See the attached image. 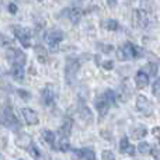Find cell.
Listing matches in <instances>:
<instances>
[{"label": "cell", "mask_w": 160, "mask_h": 160, "mask_svg": "<svg viewBox=\"0 0 160 160\" xmlns=\"http://www.w3.org/2000/svg\"><path fill=\"white\" fill-rule=\"evenodd\" d=\"M117 56L119 61H129V59H138L141 56H143V49L136 45L127 42L121 48H118L117 51Z\"/></svg>", "instance_id": "obj_1"}, {"label": "cell", "mask_w": 160, "mask_h": 160, "mask_svg": "<svg viewBox=\"0 0 160 160\" xmlns=\"http://www.w3.org/2000/svg\"><path fill=\"white\" fill-rule=\"evenodd\" d=\"M115 101H117V94L112 90H107L104 94H101L96 100V108L98 111L100 117H104L108 112L111 105L115 104Z\"/></svg>", "instance_id": "obj_2"}, {"label": "cell", "mask_w": 160, "mask_h": 160, "mask_svg": "<svg viewBox=\"0 0 160 160\" xmlns=\"http://www.w3.org/2000/svg\"><path fill=\"white\" fill-rule=\"evenodd\" d=\"M80 69V61L78 58H68L66 61V66H65V79H66L68 84H72L76 79Z\"/></svg>", "instance_id": "obj_3"}, {"label": "cell", "mask_w": 160, "mask_h": 160, "mask_svg": "<svg viewBox=\"0 0 160 160\" xmlns=\"http://www.w3.org/2000/svg\"><path fill=\"white\" fill-rule=\"evenodd\" d=\"M45 41H47L48 47L52 51H56L62 41H63V32L58 28H52V30L47 31L45 34Z\"/></svg>", "instance_id": "obj_4"}, {"label": "cell", "mask_w": 160, "mask_h": 160, "mask_svg": "<svg viewBox=\"0 0 160 160\" xmlns=\"http://www.w3.org/2000/svg\"><path fill=\"white\" fill-rule=\"evenodd\" d=\"M13 32H14V35H16V38L20 41V44L24 48L31 47V31L28 30V28H24V27H21V25H14Z\"/></svg>", "instance_id": "obj_5"}, {"label": "cell", "mask_w": 160, "mask_h": 160, "mask_svg": "<svg viewBox=\"0 0 160 160\" xmlns=\"http://www.w3.org/2000/svg\"><path fill=\"white\" fill-rule=\"evenodd\" d=\"M2 117H3V124L6 125V127H8L10 129H20V122L18 119H17V117L14 115L13 110H11L10 107H4L2 111Z\"/></svg>", "instance_id": "obj_6"}, {"label": "cell", "mask_w": 160, "mask_h": 160, "mask_svg": "<svg viewBox=\"0 0 160 160\" xmlns=\"http://www.w3.org/2000/svg\"><path fill=\"white\" fill-rule=\"evenodd\" d=\"M6 56L11 62V65H22L24 66L25 61H27L25 53L21 49H17V48H8L7 52H6Z\"/></svg>", "instance_id": "obj_7"}, {"label": "cell", "mask_w": 160, "mask_h": 160, "mask_svg": "<svg viewBox=\"0 0 160 160\" xmlns=\"http://www.w3.org/2000/svg\"><path fill=\"white\" fill-rule=\"evenodd\" d=\"M136 108H138V111L141 114H143V115H150L153 111L152 104H150V101L145 96H139L138 98H136Z\"/></svg>", "instance_id": "obj_8"}, {"label": "cell", "mask_w": 160, "mask_h": 160, "mask_svg": "<svg viewBox=\"0 0 160 160\" xmlns=\"http://www.w3.org/2000/svg\"><path fill=\"white\" fill-rule=\"evenodd\" d=\"M21 112H22V117H24L25 122H27L28 125H37L39 122L38 114H37L32 108L25 107V108H22V110H21Z\"/></svg>", "instance_id": "obj_9"}, {"label": "cell", "mask_w": 160, "mask_h": 160, "mask_svg": "<svg viewBox=\"0 0 160 160\" xmlns=\"http://www.w3.org/2000/svg\"><path fill=\"white\" fill-rule=\"evenodd\" d=\"M135 16H133V20H135V25L138 28H146L148 24H149V17L145 11L142 10H135Z\"/></svg>", "instance_id": "obj_10"}, {"label": "cell", "mask_w": 160, "mask_h": 160, "mask_svg": "<svg viewBox=\"0 0 160 160\" xmlns=\"http://www.w3.org/2000/svg\"><path fill=\"white\" fill-rule=\"evenodd\" d=\"M42 102L45 105H48V107H51L55 102V91H53L52 86H47L42 90Z\"/></svg>", "instance_id": "obj_11"}, {"label": "cell", "mask_w": 160, "mask_h": 160, "mask_svg": "<svg viewBox=\"0 0 160 160\" xmlns=\"http://www.w3.org/2000/svg\"><path fill=\"white\" fill-rule=\"evenodd\" d=\"M73 155L80 160H97L91 149H73Z\"/></svg>", "instance_id": "obj_12"}, {"label": "cell", "mask_w": 160, "mask_h": 160, "mask_svg": "<svg viewBox=\"0 0 160 160\" xmlns=\"http://www.w3.org/2000/svg\"><path fill=\"white\" fill-rule=\"evenodd\" d=\"M135 83L138 88H146L148 84H149V75L145 73L143 70H139L135 76Z\"/></svg>", "instance_id": "obj_13"}, {"label": "cell", "mask_w": 160, "mask_h": 160, "mask_svg": "<svg viewBox=\"0 0 160 160\" xmlns=\"http://www.w3.org/2000/svg\"><path fill=\"white\" fill-rule=\"evenodd\" d=\"M119 152L124 155H129V156H135V148L129 143L128 138H122L121 143H119Z\"/></svg>", "instance_id": "obj_14"}, {"label": "cell", "mask_w": 160, "mask_h": 160, "mask_svg": "<svg viewBox=\"0 0 160 160\" xmlns=\"http://www.w3.org/2000/svg\"><path fill=\"white\" fill-rule=\"evenodd\" d=\"M68 17H69V20H70V22H72V24H79V21L82 20V17H83L82 8L75 7V8L68 10Z\"/></svg>", "instance_id": "obj_15"}, {"label": "cell", "mask_w": 160, "mask_h": 160, "mask_svg": "<svg viewBox=\"0 0 160 160\" xmlns=\"http://www.w3.org/2000/svg\"><path fill=\"white\" fill-rule=\"evenodd\" d=\"M72 119L70 118H65L63 124H62L61 129H59V133H61V138H69L70 132H72Z\"/></svg>", "instance_id": "obj_16"}, {"label": "cell", "mask_w": 160, "mask_h": 160, "mask_svg": "<svg viewBox=\"0 0 160 160\" xmlns=\"http://www.w3.org/2000/svg\"><path fill=\"white\" fill-rule=\"evenodd\" d=\"M11 76L14 80L21 82L24 79V66L22 65H11Z\"/></svg>", "instance_id": "obj_17"}, {"label": "cell", "mask_w": 160, "mask_h": 160, "mask_svg": "<svg viewBox=\"0 0 160 160\" xmlns=\"http://www.w3.org/2000/svg\"><path fill=\"white\" fill-rule=\"evenodd\" d=\"M41 135H42V139H44V141L47 142V143L49 145L51 148H55V133H53L52 131L44 129Z\"/></svg>", "instance_id": "obj_18"}, {"label": "cell", "mask_w": 160, "mask_h": 160, "mask_svg": "<svg viewBox=\"0 0 160 160\" xmlns=\"http://www.w3.org/2000/svg\"><path fill=\"white\" fill-rule=\"evenodd\" d=\"M148 135V129L145 127H139V128H135L133 129V133H132V136L135 139H142V138H145V136Z\"/></svg>", "instance_id": "obj_19"}, {"label": "cell", "mask_w": 160, "mask_h": 160, "mask_svg": "<svg viewBox=\"0 0 160 160\" xmlns=\"http://www.w3.org/2000/svg\"><path fill=\"white\" fill-rule=\"evenodd\" d=\"M27 149L30 150V153H31V155H32V158H35L37 160H39V159H41V150H39L38 148H37L34 143H30V145H28V146H27Z\"/></svg>", "instance_id": "obj_20"}, {"label": "cell", "mask_w": 160, "mask_h": 160, "mask_svg": "<svg viewBox=\"0 0 160 160\" xmlns=\"http://www.w3.org/2000/svg\"><path fill=\"white\" fill-rule=\"evenodd\" d=\"M58 149L62 150V152H68L70 149V145H69V138H61L58 145Z\"/></svg>", "instance_id": "obj_21"}, {"label": "cell", "mask_w": 160, "mask_h": 160, "mask_svg": "<svg viewBox=\"0 0 160 160\" xmlns=\"http://www.w3.org/2000/svg\"><path fill=\"white\" fill-rule=\"evenodd\" d=\"M150 145L148 143V142H141V143H139V152L142 153V155H148V153H150Z\"/></svg>", "instance_id": "obj_22"}, {"label": "cell", "mask_w": 160, "mask_h": 160, "mask_svg": "<svg viewBox=\"0 0 160 160\" xmlns=\"http://www.w3.org/2000/svg\"><path fill=\"white\" fill-rule=\"evenodd\" d=\"M118 27H119V24L115 21V20H108V21L105 22V28H107V30H110V31L118 30Z\"/></svg>", "instance_id": "obj_23"}, {"label": "cell", "mask_w": 160, "mask_h": 160, "mask_svg": "<svg viewBox=\"0 0 160 160\" xmlns=\"http://www.w3.org/2000/svg\"><path fill=\"white\" fill-rule=\"evenodd\" d=\"M11 44H13V39H10L6 35L0 34V47H10Z\"/></svg>", "instance_id": "obj_24"}, {"label": "cell", "mask_w": 160, "mask_h": 160, "mask_svg": "<svg viewBox=\"0 0 160 160\" xmlns=\"http://www.w3.org/2000/svg\"><path fill=\"white\" fill-rule=\"evenodd\" d=\"M101 158H102V160H115V156H114V153L111 152V150H104Z\"/></svg>", "instance_id": "obj_25"}, {"label": "cell", "mask_w": 160, "mask_h": 160, "mask_svg": "<svg viewBox=\"0 0 160 160\" xmlns=\"http://www.w3.org/2000/svg\"><path fill=\"white\" fill-rule=\"evenodd\" d=\"M146 69H149V73H150L152 76H156V75H158V65H156V63H148Z\"/></svg>", "instance_id": "obj_26"}, {"label": "cell", "mask_w": 160, "mask_h": 160, "mask_svg": "<svg viewBox=\"0 0 160 160\" xmlns=\"http://www.w3.org/2000/svg\"><path fill=\"white\" fill-rule=\"evenodd\" d=\"M150 152H152L153 158L156 160H159V145H155L153 148H150Z\"/></svg>", "instance_id": "obj_27"}, {"label": "cell", "mask_w": 160, "mask_h": 160, "mask_svg": "<svg viewBox=\"0 0 160 160\" xmlns=\"http://www.w3.org/2000/svg\"><path fill=\"white\" fill-rule=\"evenodd\" d=\"M159 88H160V82L156 80V82L153 83V94H155L156 97H159Z\"/></svg>", "instance_id": "obj_28"}, {"label": "cell", "mask_w": 160, "mask_h": 160, "mask_svg": "<svg viewBox=\"0 0 160 160\" xmlns=\"http://www.w3.org/2000/svg\"><path fill=\"white\" fill-rule=\"evenodd\" d=\"M102 68H104V69H107V70H111V69L114 68V62H112V61L104 62V63H102Z\"/></svg>", "instance_id": "obj_29"}, {"label": "cell", "mask_w": 160, "mask_h": 160, "mask_svg": "<svg viewBox=\"0 0 160 160\" xmlns=\"http://www.w3.org/2000/svg\"><path fill=\"white\" fill-rule=\"evenodd\" d=\"M8 11H10L11 14L17 13V4H14V3H10V4H8Z\"/></svg>", "instance_id": "obj_30"}, {"label": "cell", "mask_w": 160, "mask_h": 160, "mask_svg": "<svg viewBox=\"0 0 160 160\" xmlns=\"http://www.w3.org/2000/svg\"><path fill=\"white\" fill-rule=\"evenodd\" d=\"M159 132H160V129H159L158 127H156L155 129H153V135H155V136H156V138H158V139H159V136H160V133H159Z\"/></svg>", "instance_id": "obj_31"}, {"label": "cell", "mask_w": 160, "mask_h": 160, "mask_svg": "<svg viewBox=\"0 0 160 160\" xmlns=\"http://www.w3.org/2000/svg\"><path fill=\"white\" fill-rule=\"evenodd\" d=\"M18 93H20V94H21V96H22V97H24V100L30 98V93H24V91H21V90H20V91H18Z\"/></svg>", "instance_id": "obj_32"}, {"label": "cell", "mask_w": 160, "mask_h": 160, "mask_svg": "<svg viewBox=\"0 0 160 160\" xmlns=\"http://www.w3.org/2000/svg\"><path fill=\"white\" fill-rule=\"evenodd\" d=\"M131 2H132V0H131Z\"/></svg>", "instance_id": "obj_33"}]
</instances>
